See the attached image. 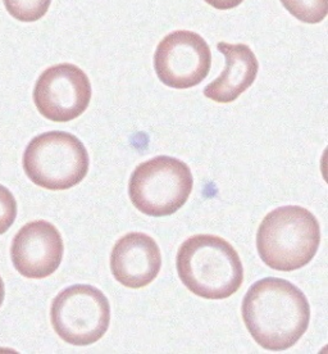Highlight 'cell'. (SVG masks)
Wrapping results in <instances>:
<instances>
[{"mask_svg": "<svg viewBox=\"0 0 328 354\" xmlns=\"http://www.w3.org/2000/svg\"><path fill=\"white\" fill-rule=\"evenodd\" d=\"M241 312L250 335L272 352L295 346L311 321V306L304 292L278 277H267L251 285Z\"/></svg>", "mask_w": 328, "mask_h": 354, "instance_id": "6da1fadb", "label": "cell"}, {"mask_svg": "<svg viewBox=\"0 0 328 354\" xmlns=\"http://www.w3.org/2000/svg\"><path fill=\"white\" fill-rule=\"evenodd\" d=\"M178 276L191 292L205 299H226L244 281V267L236 249L214 235H195L180 247Z\"/></svg>", "mask_w": 328, "mask_h": 354, "instance_id": "7a4b0ae2", "label": "cell"}, {"mask_svg": "<svg viewBox=\"0 0 328 354\" xmlns=\"http://www.w3.org/2000/svg\"><path fill=\"white\" fill-rule=\"evenodd\" d=\"M320 243L318 220L299 205L278 207L267 214L258 229L259 257L268 267L282 272L308 265Z\"/></svg>", "mask_w": 328, "mask_h": 354, "instance_id": "3957f363", "label": "cell"}, {"mask_svg": "<svg viewBox=\"0 0 328 354\" xmlns=\"http://www.w3.org/2000/svg\"><path fill=\"white\" fill-rule=\"evenodd\" d=\"M89 153L80 139L64 131L41 133L23 153L27 177L48 190H67L80 184L89 172Z\"/></svg>", "mask_w": 328, "mask_h": 354, "instance_id": "277c9868", "label": "cell"}, {"mask_svg": "<svg viewBox=\"0 0 328 354\" xmlns=\"http://www.w3.org/2000/svg\"><path fill=\"white\" fill-rule=\"evenodd\" d=\"M193 187L194 177L185 162L158 156L135 169L128 184V195L140 212L164 217L185 205Z\"/></svg>", "mask_w": 328, "mask_h": 354, "instance_id": "5b68a950", "label": "cell"}, {"mask_svg": "<svg viewBox=\"0 0 328 354\" xmlns=\"http://www.w3.org/2000/svg\"><path fill=\"white\" fill-rule=\"evenodd\" d=\"M50 321L57 335L72 346L97 343L110 324L107 297L93 285H72L52 303Z\"/></svg>", "mask_w": 328, "mask_h": 354, "instance_id": "8992f818", "label": "cell"}, {"mask_svg": "<svg viewBox=\"0 0 328 354\" xmlns=\"http://www.w3.org/2000/svg\"><path fill=\"white\" fill-rule=\"evenodd\" d=\"M212 67V52L194 31L178 30L160 41L154 54L157 76L169 88H194L205 80Z\"/></svg>", "mask_w": 328, "mask_h": 354, "instance_id": "52a82bcc", "label": "cell"}, {"mask_svg": "<svg viewBox=\"0 0 328 354\" xmlns=\"http://www.w3.org/2000/svg\"><path fill=\"white\" fill-rule=\"evenodd\" d=\"M91 91L89 77L80 67L61 63L40 75L34 88V102L49 121L68 122L88 109Z\"/></svg>", "mask_w": 328, "mask_h": 354, "instance_id": "ba28073f", "label": "cell"}, {"mask_svg": "<svg viewBox=\"0 0 328 354\" xmlns=\"http://www.w3.org/2000/svg\"><path fill=\"white\" fill-rule=\"evenodd\" d=\"M62 235L44 220L26 223L12 243L10 257L19 274L27 279H45L62 263Z\"/></svg>", "mask_w": 328, "mask_h": 354, "instance_id": "9c48e42d", "label": "cell"}, {"mask_svg": "<svg viewBox=\"0 0 328 354\" xmlns=\"http://www.w3.org/2000/svg\"><path fill=\"white\" fill-rule=\"evenodd\" d=\"M160 268V249L149 235L130 232L117 240L110 254V270L118 283L140 289L155 280Z\"/></svg>", "mask_w": 328, "mask_h": 354, "instance_id": "30bf717a", "label": "cell"}, {"mask_svg": "<svg viewBox=\"0 0 328 354\" xmlns=\"http://www.w3.org/2000/svg\"><path fill=\"white\" fill-rule=\"evenodd\" d=\"M217 48L224 55L226 67L220 77L204 88V95L217 103H231L254 84L259 63L248 45L220 43Z\"/></svg>", "mask_w": 328, "mask_h": 354, "instance_id": "8fae6325", "label": "cell"}, {"mask_svg": "<svg viewBox=\"0 0 328 354\" xmlns=\"http://www.w3.org/2000/svg\"><path fill=\"white\" fill-rule=\"evenodd\" d=\"M290 15L304 24H320L328 13V0H281Z\"/></svg>", "mask_w": 328, "mask_h": 354, "instance_id": "7c38bea8", "label": "cell"}, {"mask_svg": "<svg viewBox=\"0 0 328 354\" xmlns=\"http://www.w3.org/2000/svg\"><path fill=\"white\" fill-rule=\"evenodd\" d=\"M9 15L21 22H35L44 17L52 0H3Z\"/></svg>", "mask_w": 328, "mask_h": 354, "instance_id": "4fadbf2b", "label": "cell"}, {"mask_svg": "<svg viewBox=\"0 0 328 354\" xmlns=\"http://www.w3.org/2000/svg\"><path fill=\"white\" fill-rule=\"evenodd\" d=\"M17 216V203L10 190L0 185V235L6 234Z\"/></svg>", "mask_w": 328, "mask_h": 354, "instance_id": "5bb4252c", "label": "cell"}, {"mask_svg": "<svg viewBox=\"0 0 328 354\" xmlns=\"http://www.w3.org/2000/svg\"><path fill=\"white\" fill-rule=\"evenodd\" d=\"M244 0H205L211 7L220 10H230L239 7Z\"/></svg>", "mask_w": 328, "mask_h": 354, "instance_id": "9a60e30c", "label": "cell"}, {"mask_svg": "<svg viewBox=\"0 0 328 354\" xmlns=\"http://www.w3.org/2000/svg\"><path fill=\"white\" fill-rule=\"evenodd\" d=\"M4 295H6L4 283H3V279L0 277V307H1V304H3V301H4Z\"/></svg>", "mask_w": 328, "mask_h": 354, "instance_id": "2e32d148", "label": "cell"}]
</instances>
